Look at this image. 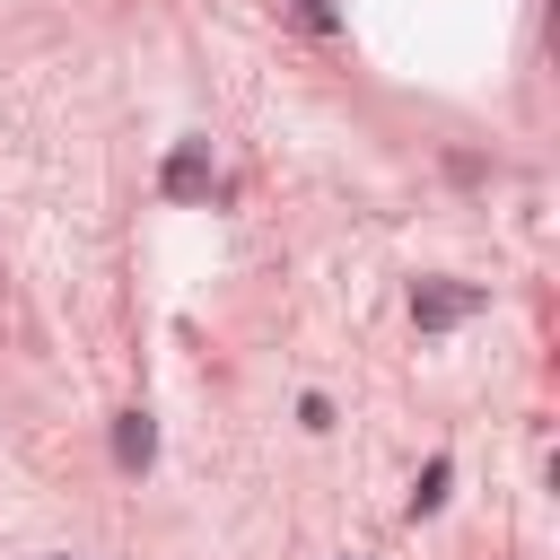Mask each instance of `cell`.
I'll use <instances>...</instances> for the list:
<instances>
[{
  "mask_svg": "<svg viewBox=\"0 0 560 560\" xmlns=\"http://www.w3.org/2000/svg\"><path fill=\"white\" fill-rule=\"evenodd\" d=\"M289 18H298L306 35H332V26H341V9H332V0H289Z\"/></svg>",
  "mask_w": 560,
  "mask_h": 560,
  "instance_id": "cell-5",
  "label": "cell"
},
{
  "mask_svg": "<svg viewBox=\"0 0 560 560\" xmlns=\"http://www.w3.org/2000/svg\"><path fill=\"white\" fill-rule=\"evenodd\" d=\"M114 464L122 472H149L158 464V420L149 411H114Z\"/></svg>",
  "mask_w": 560,
  "mask_h": 560,
  "instance_id": "cell-3",
  "label": "cell"
},
{
  "mask_svg": "<svg viewBox=\"0 0 560 560\" xmlns=\"http://www.w3.org/2000/svg\"><path fill=\"white\" fill-rule=\"evenodd\" d=\"M158 192L166 201H201L210 192V140H175L166 166H158Z\"/></svg>",
  "mask_w": 560,
  "mask_h": 560,
  "instance_id": "cell-2",
  "label": "cell"
},
{
  "mask_svg": "<svg viewBox=\"0 0 560 560\" xmlns=\"http://www.w3.org/2000/svg\"><path fill=\"white\" fill-rule=\"evenodd\" d=\"M464 315H481V289L472 280H420L411 289V324L420 332H455Z\"/></svg>",
  "mask_w": 560,
  "mask_h": 560,
  "instance_id": "cell-1",
  "label": "cell"
},
{
  "mask_svg": "<svg viewBox=\"0 0 560 560\" xmlns=\"http://www.w3.org/2000/svg\"><path fill=\"white\" fill-rule=\"evenodd\" d=\"M446 481H455V464H446V455H429V464H420V481H411V516H438V508H446Z\"/></svg>",
  "mask_w": 560,
  "mask_h": 560,
  "instance_id": "cell-4",
  "label": "cell"
}]
</instances>
